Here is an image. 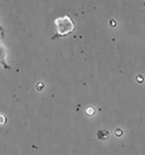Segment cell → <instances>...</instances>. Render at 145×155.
Instances as JSON below:
<instances>
[{"instance_id": "6da1fadb", "label": "cell", "mask_w": 145, "mask_h": 155, "mask_svg": "<svg viewBox=\"0 0 145 155\" xmlns=\"http://www.w3.org/2000/svg\"><path fill=\"white\" fill-rule=\"evenodd\" d=\"M58 35L64 36L70 33L74 28V23L69 16H64L60 19H58Z\"/></svg>"}]
</instances>
